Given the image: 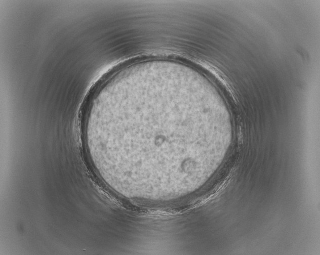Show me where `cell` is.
I'll use <instances>...</instances> for the list:
<instances>
[{"instance_id":"obj_1","label":"cell","mask_w":320,"mask_h":255,"mask_svg":"<svg viewBox=\"0 0 320 255\" xmlns=\"http://www.w3.org/2000/svg\"><path fill=\"white\" fill-rule=\"evenodd\" d=\"M180 83L162 78L121 79L89 105L84 137L92 163L114 190H162L189 172L193 123L183 111Z\"/></svg>"}]
</instances>
